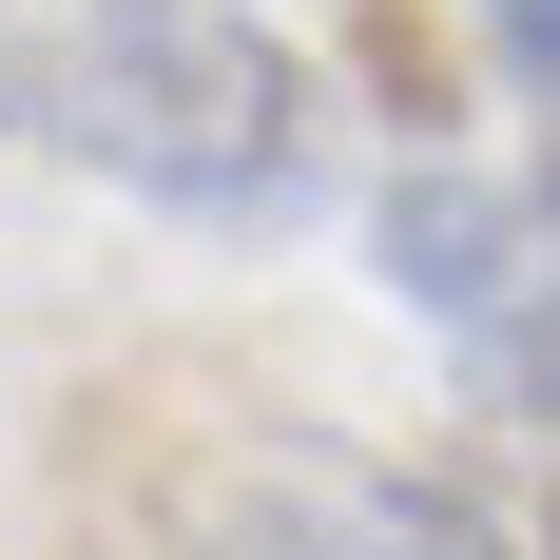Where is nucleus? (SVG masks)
Listing matches in <instances>:
<instances>
[{
    "mask_svg": "<svg viewBox=\"0 0 560 560\" xmlns=\"http://www.w3.org/2000/svg\"><path fill=\"white\" fill-rule=\"evenodd\" d=\"M0 136H20V97H0Z\"/></svg>",
    "mask_w": 560,
    "mask_h": 560,
    "instance_id": "obj_4",
    "label": "nucleus"
},
{
    "mask_svg": "<svg viewBox=\"0 0 560 560\" xmlns=\"http://www.w3.org/2000/svg\"><path fill=\"white\" fill-rule=\"evenodd\" d=\"M522 445H560V425H522Z\"/></svg>",
    "mask_w": 560,
    "mask_h": 560,
    "instance_id": "obj_5",
    "label": "nucleus"
},
{
    "mask_svg": "<svg viewBox=\"0 0 560 560\" xmlns=\"http://www.w3.org/2000/svg\"><path fill=\"white\" fill-rule=\"evenodd\" d=\"M0 97L78 174L155 194L194 232H290L329 174V97L232 0H0Z\"/></svg>",
    "mask_w": 560,
    "mask_h": 560,
    "instance_id": "obj_1",
    "label": "nucleus"
},
{
    "mask_svg": "<svg viewBox=\"0 0 560 560\" xmlns=\"http://www.w3.org/2000/svg\"><path fill=\"white\" fill-rule=\"evenodd\" d=\"M368 252H387V290L464 348V368H483V406H503V425H560V174L425 155V174H387Z\"/></svg>",
    "mask_w": 560,
    "mask_h": 560,
    "instance_id": "obj_2",
    "label": "nucleus"
},
{
    "mask_svg": "<svg viewBox=\"0 0 560 560\" xmlns=\"http://www.w3.org/2000/svg\"><path fill=\"white\" fill-rule=\"evenodd\" d=\"M464 20L503 39V78H522V97H560V0H464Z\"/></svg>",
    "mask_w": 560,
    "mask_h": 560,
    "instance_id": "obj_3",
    "label": "nucleus"
}]
</instances>
